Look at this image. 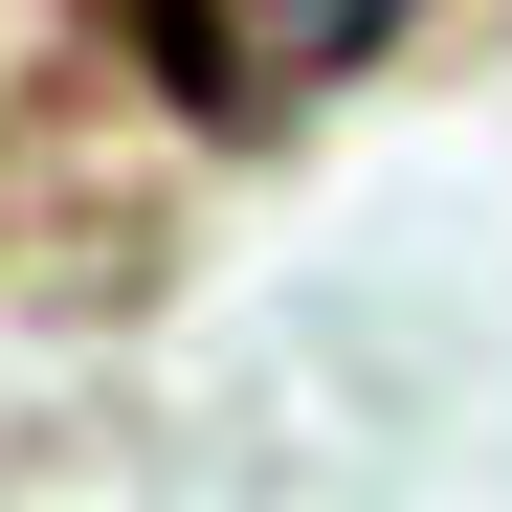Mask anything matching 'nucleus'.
<instances>
[{
    "mask_svg": "<svg viewBox=\"0 0 512 512\" xmlns=\"http://www.w3.org/2000/svg\"><path fill=\"white\" fill-rule=\"evenodd\" d=\"M401 23H423V0H134L156 90H179L201 134H290V112H334Z\"/></svg>",
    "mask_w": 512,
    "mask_h": 512,
    "instance_id": "nucleus-1",
    "label": "nucleus"
}]
</instances>
